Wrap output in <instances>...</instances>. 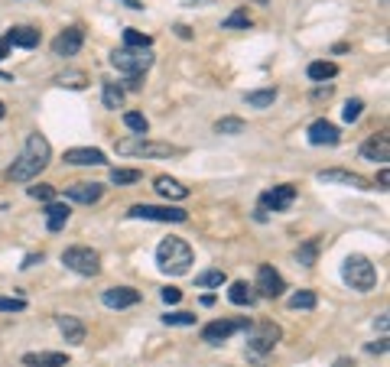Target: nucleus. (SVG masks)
I'll list each match as a JSON object with an SVG mask.
<instances>
[{"label": "nucleus", "mask_w": 390, "mask_h": 367, "mask_svg": "<svg viewBox=\"0 0 390 367\" xmlns=\"http://www.w3.org/2000/svg\"><path fill=\"white\" fill-rule=\"evenodd\" d=\"M101 302L108 309H127V306H137V302H140V292L130 290V286H114V290H104Z\"/></svg>", "instance_id": "obj_13"}, {"label": "nucleus", "mask_w": 390, "mask_h": 367, "mask_svg": "<svg viewBox=\"0 0 390 367\" xmlns=\"http://www.w3.org/2000/svg\"><path fill=\"white\" fill-rule=\"evenodd\" d=\"M0 82H13V78H10V75H4V72H0Z\"/></svg>", "instance_id": "obj_45"}, {"label": "nucleus", "mask_w": 390, "mask_h": 367, "mask_svg": "<svg viewBox=\"0 0 390 367\" xmlns=\"http://www.w3.org/2000/svg\"><path fill=\"white\" fill-rule=\"evenodd\" d=\"M23 309H26V299L0 296V312H23Z\"/></svg>", "instance_id": "obj_36"}, {"label": "nucleus", "mask_w": 390, "mask_h": 367, "mask_svg": "<svg viewBox=\"0 0 390 367\" xmlns=\"http://www.w3.org/2000/svg\"><path fill=\"white\" fill-rule=\"evenodd\" d=\"M192 260H195L192 247H189L182 238H166V240H160V247H156V264H160L163 273H170V276L189 273Z\"/></svg>", "instance_id": "obj_2"}, {"label": "nucleus", "mask_w": 390, "mask_h": 367, "mask_svg": "<svg viewBox=\"0 0 390 367\" xmlns=\"http://www.w3.org/2000/svg\"><path fill=\"white\" fill-rule=\"evenodd\" d=\"M339 75V65L335 62H313L309 65V78L313 82H329V78H335Z\"/></svg>", "instance_id": "obj_25"}, {"label": "nucleus", "mask_w": 390, "mask_h": 367, "mask_svg": "<svg viewBox=\"0 0 390 367\" xmlns=\"http://www.w3.org/2000/svg\"><path fill=\"white\" fill-rule=\"evenodd\" d=\"M166 325H195V316L192 312H170V316H163Z\"/></svg>", "instance_id": "obj_38"}, {"label": "nucleus", "mask_w": 390, "mask_h": 367, "mask_svg": "<svg viewBox=\"0 0 390 367\" xmlns=\"http://www.w3.org/2000/svg\"><path fill=\"white\" fill-rule=\"evenodd\" d=\"M82 43H85V33L78 30V26H68V30H62L59 36H56V43H52V52L56 56H75L78 49H82Z\"/></svg>", "instance_id": "obj_12"}, {"label": "nucleus", "mask_w": 390, "mask_h": 367, "mask_svg": "<svg viewBox=\"0 0 390 367\" xmlns=\"http://www.w3.org/2000/svg\"><path fill=\"white\" fill-rule=\"evenodd\" d=\"M65 162L68 166H101L104 153L101 150H92V146H75V150L65 153Z\"/></svg>", "instance_id": "obj_17"}, {"label": "nucleus", "mask_w": 390, "mask_h": 367, "mask_svg": "<svg viewBox=\"0 0 390 367\" xmlns=\"http://www.w3.org/2000/svg\"><path fill=\"white\" fill-rule=\"evenodd\" d=\"M156 192H160L163 198H172V202H182V198H189V188L182 186V182L170 179V176H156Z\"/></svg>", "instance_id": "obj_21"}, {"label": "nucleus", "mask_w": 390, "mask_h": 367, "mask_svg": "<svg viewBox=\"0 0 390 367\" xmlns=\"http://www.w3.org/2000/svg\"><path fill=\"white\" fill-rule=\"evenodd\" d=\"M273 101H277V88H263V91L247 94V104H251V108H270Z\"/></svg>", "instance_id": "obj_28"}, {"label": "nucleus", "mask_w": 390, "mask_h": 367, "mask_svg": "<svg viewBox=\"0 0 390 367\" xmlns=\"http://www.w3.org/2000/svg\"><path fill=\"white\" fill-rule=\"evenodd\" d=\"M309 143L313 146H335L339 143V127L332 120H315L309 127Z\"/></svg>", "instance_id": "obj_15"}, {"label": "nucleus", "mask_w": 390, "mask_h": 367, "mask_svg": "<svg viewBox=\"0 0 390 367\" xmlns=\"http://www.w3.org/2000/svg\"><path fill=\"white\" fill-rule=\"evenodd\" d=\"M367 351H371V354H384V351H387V342H377V345H367Z\"/></svg>", "instance_id": "obj_42"}, {"label": "nucleus", "mask_w": 390, "mask_h": 367, "mask_svg": "<svg viewBox=\"0 0 390 367\" xmlns=\"http://www.w3.org/2000/svg\"><path fill=\"white\" fill-rule=\"evenodd\" d=\"M289 309H315V292L299 290L289 296Z\"/></svg>", "instance_id": "obj_32"}, {"label": "nucleus", "mask_w": 390, "mask_h": 367, "mask_svg": "<svg viewBox=\"0 0 390 367\" xmlns=\"http://www.w3.org/2000/svg\"><path fill=\"white\" fill-rule=\"evenodd\" d=\"M118 153L124 156H144V160H170V156H182L186 150L176 143H160V140H120L118 143Z\"/></svg>", "instance_id": "obj_3"}, {"label": "nucleus", "mask_w": 390, "mask_h": 367, "mask_svg": "<svg viewBox=\"0 0 390 367\" xmlns=\"http://www.w3.org/2000/svg\"><path fill=\"white\" fill-rule=\"evenodd\" d=\"M283 338L280 325L273 322H257L251 325V335H247V351L254 354V358H260V354H267V351L277 348V342Z\"/></svg>", "instance_id": "obj_6"}, {"label": "nucleus", "mask_w": 390, "mask_h": 367, "mask_svg": "<svg viewBox=\"0 0 390 367\" xmlns=\"http://www.w3.org/2000/svg\"><path fill=\"white\" fill-rule=\"evenodd\" d=\"M257 4H267V0H257Z\"/></svg>", "instance_id": "obj_46"}, {"label": "nucleus", "mask_w": 390, "mask_h": 367, "mask_svg": "<svg viewBox=\"0 0 390 367\" xmlns=\"http://www.w3.org/2000/svg\"><path fill=\"white\" fill-rule=\"evenodd\" d=\"M111 182H114V186H134V182H140V172L137 169H111Z\"/></svg>", "instance_id": "obj_33"}, {"label": "nucleus", "mask_w": 390, "mask_h": 367, "mask_svg": "<svg viewBox=\"0 0 390 367\" xmlns=\"http://www.w3.org/2000/svg\"><path fill=\"white\" fill-rule=\"evenodd\" d=\"M221 26H225V30H247V26H251V13L241 7V10H234V13H231V17L225 20Z\"/></svg>", "instance_id": "obj_31"}, {"label": "nucleus", "mask_w": 390, "mask_h": 367, "mask_svg": "<svg viewBox=\"0 0 390 367\" xmlns=\"http://www.w3.org/2000/svg\"><path fill=\"white\" fill-rule=\"evenodd\" d=\"M62 264L78 276H98L101 257H98V250H92V247H68V250H62Z\"/></svg>", "instance_id": "obj_5"}, {"label": "nucleus", "mask_w": 390, "mask_h": 367, "mask_svg": "<svg viewBox=\"0 0 390 367\" xmlns=\"http://www.w3.org/2000/svg\"><path fill=\"white\" fill-rule=\"evenodd\" d=\"M179 299H182V292H179L176 286H166V290H163V302H166V306H176Z\"/></svg>", "instance_id": "obj_41"}, {"label": "nucleus", "mask_w": 390, "mask_h": 367, "mask_svg": "<svg viewBox=\"0 0 390 367\" xmlns=\"http://www.w3.org/2000/svg\"><path fill=\"white\" fill-rule=\"evenodd\" d=\"M254 290L260 292L263 299H277L283 296V290H287V283H283V276L273 270V266L263 264L260 270H257V283H254Z\"/></svg>", "instance_id": "obj_11"}, {"label": "nucleus", "mask_w": 390, "mask_h": 367, "mask_svg": "<svg viewBox=\"0 0 390 367\" xmlns=\"http://www.w3.org/2000/svg\"><path fill=\"white\" fill-rule=\"evenodd\" d=\"M228 299L234 302V306H251V302L257 299V292H254V286H247L244 280H238V283H231Z\"/></svg>", "instance_id": "obj_24"}, {"label": "nucleus", "mask_w": 390, "mask_h": 367, "mask_svg": "<svg viewBox=\"0 0 390 367\" xmlns=\"http://www.w3.org/2000/svg\"><path fill=\"white\" fill-rule=\"evenodd\" d=\"M49 160H52L49 140H46L43 134H33V137L26 140L20 160H13V166L7 169V179L10 182H30V179H36V176L49 166Z\"/></svg>", "instance_id": "obj_1"}, {"label": "nucleus", "mask_w": 390, "mask_h": 367, "mask_svg": "<svg viewBox=\"0 0 390 367\" xmlns=\"http://www.w3.org/2000/svg\"><path fill=\"white\" fill-rule=\"evenodd\" d=\"M59 85L85 88V72H65V75H59Z\"/></svg>", "instance_id": "obj_37"}, {"label": "nucleus", "mask_w": 390, "mask_h": 367, "mask_svg": "<svg viewBox=\"0 0 390 367\" xmlns=\"http://www.w3.org/2000/svg\"><path fill=\"white\" fill-rule=\"evenodd\" d=\"M341 276H345V283L351 286V290H358V292L374 290V283H377V270H374V264L367 260V257H361V254L348 257L345 266H341Z\"/></svg>", "instance_id": "obj_4"}, {"label": "nucleus", "mask_w": 390, "mask_h": 367, "mask_svg": "<svg viewBox=\"0 0 390 367\" xmlns=\"http://www.w3.org/2000/svg\"><path fill=\"white\" fill-rule=\"evenodd\" d=\"M7 56H10V43H7V39H0V62L7 59Z\"/></svg>", "instance_id": "obj_43"}, {"label": "nucleus", "mask_w": 390, "mask_h": 367, "mask_svg": "<svg viewBox=\"0 0 390 367\" xmlns=\"http://www.w3.org/2000/svg\"><path fill=\"white\" fill-rule=\"evenodd\" d=\"M293 198H296V186H273L260 198V218H263V212H287L293 205Z\"/></svg>", "instance_id": "obj_10"}, {"label": "nucleus", "mask_w": 390, "mask_h": 367, "mask_svg": "<svg viewBox=\"0 0 390 367\" xmlns=\"http://www.w3.org/2000/svg\"><path fill=\"white\" fill-rule=\"evenodd\" d=\"M130 218H137V221H172V224H182V221H189V212H182V208H163V205H134V208H130Z\"/></svg>", "instance_id": "obj_9"}, {"label": "nucleus", "mask_w": 390, "mask_h": 367, "mask_svg": "<svg viewBox=\"0 0 390 367\" xmlns=\"http://www.w3.org/2000/svg\"><path fill=\"white\" fill-rule=\"evenodd\" d=\"M65 195L72 202H82V205H94L104 195V186H98V182H75V186L65 188Z\"/></svg>", "instance_id": "obj_14"}, {"label": "nucleus", "mask_w": 390, "mask_h": 367, "mask_svg": "<svg viewBox=\"0 0 390 367\" xmlns=\"http://www.w3.org/2000/svg\"><path fill=\"white\" fill-rule=\"evenodd\" d=\"M4 114H7V108H4V101H0V120H4Z\"/></svg>", "instance_id": "obj_44"}, {"label": "nucleus", "mask_w": 390, "mask_h": 367, "mask_svg": "<svg viewBox=\"0 0 390 367\" xmlns=\"http://www.w3.org/2000/svg\"><path fill=\"white\" fill-rule=\"evenodd\" d=\"M247 328H251L247 318H218V322H208L202 328V342L221 345V342H228L234 332H247Z\"/></svg>", "instance_id": "obj_8"}, {"label": "nucleus", "mask_w": 390, "mask_h": 367, "mask_svg": "<svg viewBox=\"0 0 390 367\" xmlns=\"http://www.w3.org/2000/svg\"><path fill=\"white\" fill-rule=\"evenodd\" d=\"M315 250H319V240H309V244H303V247L296 250V260L306 266H313L315 264Z\"/></svg>", "instance_id": "obj_35"}, {"label": "nucleus", "mask_w": 390, "mask_h": 367, "mask_svg": "<svg viewBox=\"0 0 390 367\" xmlns=\"http://www.w3.org/2000/svg\"><path fill=\"white\" fill-rule=\"evenodd\" d=\"M23 364L26 367H65L68 358L59 354V351H43V354H26Z\"/></svg>", "instance_id": "obj_23"}, {"label": "nucleus", "mask_w": 390, "mask_h": 367, "mask_svg": "<svg viewBox=\"0 0 390 367\" xmlns=\"http://www.w3.org/2000/svg\"><path fill=\"white\" fill-rule=\"evenodd\" d=\"M153 39L140 30H124V49H150Z\"/></svg>", "instance_id": "obj_27"}, {"label": "nucleus", "mask_w": 390, "mask_h": 367, "mask_svg": "<svg viewBox=\"0 0 390 367\" xmlns=\"http://www.w3.org/2000/svg\"><path fill=\"white\" fill-rule=\"evenodd\" d=\"M68 205H62V202H49V208H46V228L52 231V234H59L62 228L68 224Z\"/></svg>", "instance_id": "obj_22"}, {"label": "nucleus", "mask_w": 390, "mask_h": 367, "mask_svg": "<svg viewBox=\"0 0 390 367\" xmlns=\"http://www.w3.org/2000/svg\"><path fill=\"white\" fill-rule=\"evenodd\" d=\"M195 283H199L202 290H208V286H225L228 276H225V270H205V273L195 276Z\"/></svg>", "instance_id": "obj_29"}, {"label": "nucleus", "mask_w": 390, "mask_h": 367, "mask_svg": "<svg viewBox=\"0 0 390 367\" xmlns=\"http://www.w3.org/2000/svg\"><path fill=\"white\" fill-rule=\"evenodd\" d=\"M319 182H339V186H351V188H371L365 176L348 172V169H322L319 172Z\"/></svg>", "instance_id": "obj_16"}, {"label": "nucleus", "mask_w": 390, "mask_h": 367, "mask_svg": "<svg viewBox=\"0 0 390 367\" xmlns=\"http://www.w3.org/2000/svg\"><path fill=\"white\" fill-rule=\"evenodd\" d=\"M124 124H127V127L134 130L137 137H144L146 130H150V120H146L144 114H137V111H127V114H124Z\"/></svg>", "instance_id": "obj_30"}, {"label": "nucleus", "mask_w": 390, "mask_h": 367, "mask_svg": "<svg viewBox=\"0 0 390 367\" xmlns=\"http://www.w3.org/2000/svg\"><path fill=\"white\" fill-rule=\"evenodd\" d=\"M111 65L118 72H127V75H144L153 65V56L150 49H120V52H111Z\"/></svg>", "instance_id": "obj_7"}, {"label": "nucleus", "mask_w": 390, "mask_h": 367, "mask_svg": "<svg viewBox=\"0 0 390 367\" xmlns=\"http://www.w3.org/2000/svg\"><path fill=\"white\" fill-rule=\"evenodd\" d=\"M4 39H7L10 46H20V49H33V46H39V30H30V26H13Z\"/></svg>", "instance_id": "obj_19"}, {"label": "nucleus", "mask_w": 390, "mask_h": 367, "mask_svg": "<svg viewBox=\"0 0 390 367\" xmlns=\"http://www.w3.org/2000/svg\"><path fill=\"white\" fill-rule=\"evenodd\" d=\"M30 195L39 198V202H52V198H56V188L52 186H30Z\"/></svg>", "instance_id": "obj_39"}, {"label": "nucleus", "mask_w": 390, "mask_h": 367, "mask_svg": "<svg viewBox=\"0 0 390 367\" xmlns=\"http://www.w3.org/2000/svg\"><path fill=\"white\" fill-rule=\"evenodd\" d=\"M56 325H59V332L65 335L68 345H82V342H85V325L78 322L75 316H59V318H56Z\"/></svg>", "instance_id": "obj_18"}, {"label": "nucleus", "mask_w": 390, "mask_h": 367, "mask_svg": "<svg viewBox=\"0 0 390 367\" xmlns=\"http://www.w3.org/2000/svg\"><path fill=\"white\" fill-rule=\"evenodd\" d=\"M361 156L365 160H371V162H387V156H390V140L384 137H371L365 146H361Z\"/></svg>", "instance_id": "obj_20"}, {"label": "nucleus", "mask_w": 390, "mask_h": 367, "mask_svg": "<svg viewBox=\"0 0 390 367\" xmlns=\"http://www.w3.org/2000/svg\"><path fill=\"white\" fill-rule=\"evenodd\" d=\"M215 130H218V134H244V120L241 117H221L218 124H215Z\"/></svg>", "instance_id": "obj_34"}, {"label": "nucleus", "mask_w": 390, "mask_h": 367, "mask_svg": "<svg viewBox=\"0 0 390 367\" xmlns=\"http://www.w3.org/2000/svg\"><path fill=\"white\" fill-rule=\"evenodd\" d=\"M101 101H104V108H114V111H118L120 104H124V88H120V85H114V82H104Z\"/></svg>", "instance_id": "obj_26"}, {"label": "nucleus", "mask_w": 390, "mask_h": 367, "mask_svg": "<svg viewBox=\"0 0 390 367\" xmlns=\"http://www.w3.org/2000/svg\"><path fill=\"white\" fill-rule=\"evenodd\" d=\"M361 108H365L361 101H348V104H345V111H341V114H345V120H348V124H355V120L361 117Z\"/></svg>", "instance_id": "obj_40"}]
</instances>
